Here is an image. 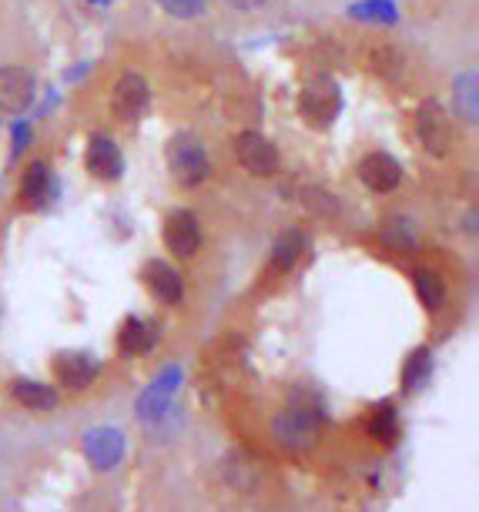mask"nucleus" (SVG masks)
<instances>
[{
	"label": "nucleus",
	"instance_id": "1",
	"mask_svg": "<svg viewBox=\"0 0 479 512\" xmlns=\"http://www.w3.org/2000/svg\"><path fill=\"white\" fill-rule=\"evenodd\" d=\"M319 422H322L319 402L295 395V402L285 405V409L272 419V436L282 449L305 452L319 442Z\"/></svg>",
	"mask_w": 479,
	"mask_h": 512
},
{
	"label": "nucleus",
	"instance_id": "2",
	"mask_svg": "<svg viewBox=\"0 0 479 512\" xmlns=\"http://www.w3.org/2000/svg\"><path fill=\"white\" fill-rule=\"evenodd\" d=\"M168 168L181 188H198L208 178V154L195 134L181 131L168 141Z\"/></svg>",
	"mask_w": 479,
	"mask_h": 512
},
{
	"label": "nucleus",
	"instance_id": "3",
	"mask_svg": "<svg viewBox=\"0 0 479 512\" xmlns=\"http://www.w3.org/2000/svg\"><path fill=\"white\" fill-rule=\"evenodd\" d=\"M416 138H419V144H423V151L433 154V158H446L449 148H453V121H449V114L439 101L419 104Z\"/></svg>",
	"mask_w": 479,
	"mask_h": 512
},
{
	"label": "nucleus",
	"instance_id": "4",
	"mask_svg": "<svg viewBox=\"0 0 479 512\" xmlns=\"http://www.w3.org/2000/svg\"><path fill=\"white\" fill-rule=\"evenodd\" d=\"M342 108V98H339V88H335V81L332 77H312L309 84L302 88L299 94V111H302V118L315 124V128H325V124H332L335 121V114H339Z\"/></svg>",
	"mask_w": 479,
	"mask_h": 512
},
{
	"label": "nucleus",
	"instance_id": "5",
	"mask_svg": "<svg viewBox=\"0 0 479 512\" xmlns=\"http://www.w3.org/2000/svg\"><path fill=\"white\" fill-rule=\"evenodd\" d=\"M235 158L238 164L255 178H272L279 171V148L258 131H242L235 138Z\"/></svg>",
	"mask_w": 479,
	"mask_h": 512
},
{
	"label": "nucleus",
	"instance_id": "6",
	"mask_svg": "<svg viewBox=\"0 0 479 512\" xmlns=\"http://www.w3.org/2000/svg\"><path fill=\"white\" fill-rule=\"evenodd\" d=\"M161 238H165V248L175 258H195L201 248V225L191 211L178 208L165 218V228H161Z\"/></svg>",
	"mask_w": 479,
	"mask_h": 512
},
{
	"label": "nucleus",
	"instance_id": "7",
	"mask_svg": "<svg viewBox=\"0 0 479 512\" xmlns=\"http://www.w3.org/2000/svg\"><path fill=\"white\" fill-rule=\"evenodd\" d=\"M148 84L141 74H121L118 84H114L111 91V111L118 114L121 121H138L141 114L148 111Z\"/></svg>",
	"mask_w": 479,
	"mask_h": 512
},
{
	"label": "nucleus",
	"instance_id": "8",
	"mask_svg": "<svg viewBox=\"0 0 479 512\" xmlns=\"http://www.w3.org/2000/svg\"><path fill=\"white\" fill-rule=\"evenodd\" d=\"M359 181L369 191H376V195H389V191L399 188L402 168H399V161L392 158V154L372 151V154H366V158L359 161Z\"/></svg>",
	"mask_w": 479,
	"mask_h": 512
},
{
	"label": "nucleus",
	"instance_id": "9",
	"mask_svg": "<svg viewBox=\"0 0 479 512\" xmlns=\"http://www.w3.org/2000/svg\"><path fill=\"white\" fill-rule=\"evenodd\" d=\"M34 101V77L24 67H0V111L21 114Z\"/></svg>",
	"mask_w": 479,
	"mask_h": 512
},
{
	"label": "nucleus",
	"instance_id": "10",
	"mask_svg": "<svg viewBox=\"0 0 479 512\" xmlns=\"http://www.w3.org/2000/svg\"><path fill=\"white\" fill-rule=\"evenodd\" d=\"M141 278H145V288L158 298L161 305H178L181 298H185V278H181V272L175 265L161 262V258L148 262Z\"/></svg>",
	"mask_w": 479,
	"mask_h": 512
},
{
	"label": "nucleus",
	"instance_id": "11",
	"mask_svg": "<svg viewBox=\"0 0 479 512\" xmlns=\"http://www.w3.org/2000/svg\"><path fill=\"white\" fill-rule=\"evenodd\" d=\"M54 379L71 392H81L98 379V362L88 352H61L54 359Z\"/></svg>",
	"mask_w": 479,
	"mask_h": 512
},
{
	"label": "nucleus",
	"instance_id": "12",
	"mask_svg": "<svg viewBox=\"0 0 479 512\" xmlns=\"http://www.w3.org/2000/svg\"><path fill=\"white\" fill-rule=\"evenodd\" d=\"M88 171L98 181H118L121 171H124V158L118 151V144H114L108 134H91L88 141Z\"/></svg>",
	"mask_w": 479,
	"mask_h": 512
},
{
	"label": "nucleus",
	"instance_id": "13",
	"mask_svg": "<svg viewBox=\"0 0 479 512\" xmlns=\"http://www.w3.org/2000/svg\"><path fill=\"white\" fill-rule=\"evenodd\" d=\"M84 456L94 462V469L108 472L124 456V439L118 429H94L84 436Z\"/></svg>",
	"mask_w": 479,
	"mask_h": 512
},
{
	"label": "nucleus",
	"instance_id": "14",
	"mask_svg": "<svg viewBox=\"0 0 479 512\" xmlns=\"http://www.w3.org/2000/svg\"><path fill=\"white\" fill-rule=\"evenodd\" d=\"M51 191H54L51 168H47L44 161H34L31 168L24 171V178H21V191H17V198H21V208L37 211V208H44L47 201H51Z\"/></svg>",
	"mask_w": 479,
	"mask_h": 512
},
{
	"label": "nucleus",
	"instance_id": "15",
	"mask_svg": "<svg viewBox=\"0 0 479 512\" xmlns=\"http://www.w3.org/2000/svg\"><path fill=\"white\" fill-rule=\"evenodd\" d=\"M158 345V325L148 322V318L128 315L118 332V349L124 355H145Z\"/></svg>",
	"mask_w": 479,
	"mask_h": 512
},
{
	"label": "nucleus",
	"instance_id": "16",
	"mask_svg": "<svg viewBox=\"0 0 479 512\" xmlns=\"http://www.w3.org/2000/svg\"><path fill=\"white\" fill-rule=\"evenodd\" d=\"M305 248H309L305 231H299V228L282 231V235L275 238V248H272V268L275 272H292V268L302 262Z\"/></svg>",
	"mask_w": 479,
	"mask_h": 512
},
{
	"label": "nucleus",
	"instance_id": "17",
	"mask_svg": "<svg viewBox=\"0 0 479 512\" xmlns=\"http://www.w3.org/2000/svg\"><path fill=\"white\" fill-rule=\"evenodd\" d=\"M11 395L31 412H51L54 405L61 402V395H57L51 385L34 382V379H14L11 382Z\"/></svg>",
	"mask_w": 479,
	"mask_h": 512
},
{
	"label": "nucleus",
	"instance_id": "18",
	"mask_svg": "<svg viewBox=\"0 0 479 512\" xmlns=\"http://www.w3.org/2000/svg\"><path fill=\"white\" fill-rule=\"evenodd\" d=\"M453 104L463 124L479 121V77L476 71H463L453 81Z\"/></svg>",
	"mask_w": 479,
	"mask_h": 512
},
{
	"label": "nucleus",
	"instance_id": "19",
	"mask_svg": "<svg viewBox=\"0 0 479 512\" xmlns=\"http://www.w3.org/2000/svg\"><path fill=\"white\" fill-rule=\"evenodd\" d=\"M413 288L419 295V302H423V308H429V312H439L446 302V285L443 278H439V272H433V268H416L413 272Z\"/></svg>",
	"mask_w": 479,
	"mask_h": 512
},
{
	"label": "nucleus",
	"instance_id": "20",
	"mask_svg": "<svg viewBox=\"0 0 479 512\" xmlns=\"http://www.w3.org/2000/svg\"><path fill=\"white\" fill-rule=\"evenodd\" d=\"M366 432L376 442H392L399 436V415H396V405L392 402H382V405H372L369 415H366Z\"/></svg>",
	"mask_w": 479,
	"mask_h": 512
},
{
	"label": "nucleus",
	"instance_id": "21",
	"mask_svg": "<svg viewBox=\"0 0 479 512\" xmlns=\"http://www.w3.org/2000/svg\"><path fill=\"white\" fill-rule=\"evenodd\" d=\"M369 71L379 74L382 81H396V77H402V71H406V57H402L399 47L379 44L369 51Z\"/></svg>",
	"mask_w": 479,
	"mask_h": 512
},
{
	"label": "nucleus",
	"instance_id": "22",
	"mask_svg": "<svg viewBox=\"0 0 479 512\" xmlns=\"http://www.w3.org/2000/svg\"><path fill=\"white\" fill-rule=\"evenodd\" d=\"M429 372H433V352H429V349H416L406 359V369H402V389H406V392L423 389L426 379H429Z\"/></svg>",
	"mask_w": 479,
	"mask_h": 512
},
{
	"label": "nucleus",
	"instance_id": "23",
	"mask_svg": "<svg viewBox=\"0 0 479 512\" xmlns=\"http://www.w3.org/2000/svg\"><path fill=\"white\" fill-rule=\"evenodd\" d=\"M349 14L359 17V21H379V24H392L399 17L392 0H362V4L349 7Z\"/></svg>",
	"mask_w": 479,
	"mask_h": 512
},
{
	"label": "nucleus",
	"instance_id": "24",
	"mask_svg": "<svg viewBox=\"0 0 479 512\" xmlns=\"http://www.w3.org/2000/svg\"><path fill=\"white\" fill-rule=\"evenodd\" d=\"M158 7L168 17H175V21H198L208 11L205 0H158Z\"/></svg>",
	"mask_w": 479,
	"mask_h": 512
},
{
	"label": "nucleus",
	"instance_id": "25",
	"mask_svg": "<svg viewBox=\"0 0 479 512\" xmlns=\"http://www.w3.org/2000/svg\"><path fill=\"white\" fill-rule=\"evenodd\" d=\"M302 201H305V208L315 211V215H339V201H335L332 191H325V188H305L302 191Z\"/></svg>",
	"mask_w": 479,
	"mask_h": 512
},
{
	"label": "nucleus",
	"instance_id": "26",
	"mask_svg": "<svg viewBox=\"0 0 479 512\" xmlns=\"http://www.w3.org/2000/svg\"><path fill=\"white\" fill-rule=\"evenodd\" d=\"M27 138H31V128H27V124H17V128H14V154L24 151Z\"/></svg>",
	"mask_w": 479,
	"mask_h": 512
},
{
	"label": "nucleus",
	"instance_id": "27",
	"mask_svg": "<svg viewBox=\"0 0 479 512\" xmlns=\"http://www.w3.org/2000/svg\"><path fill=\"white\" fill-rule=\"evenodd\" d=\"M265 0H232V7H238V11H255V7H262Z\"/></svg>",
	"mask_w": 479,
	"mask_h": 512
}]
</instances>
